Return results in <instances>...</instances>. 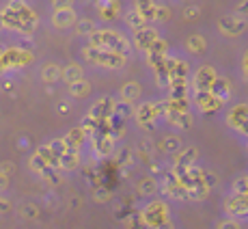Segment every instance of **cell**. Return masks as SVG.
<instances>
[{"label": "cell", "instance_id": "1", "mask_svg": "<svg viewBox=\"0 0 248 229\" xmlns=\"http://www.w3.org/2000/svg\"><path fill=\"white\" fill-rule=\"evenodd\" d=\"M91 37V46L99 48V50H108V52H117V54L127 56L132 52V44L121 35V33L114 31H95Z\"/></svg>", "mask_w": 248, "mask_h": 229}, {"label": "cell", "instance_id": "2", "mask_svg": "<svg viewBox=\"0 0 248 229\" xmlns=\"http://www.w3.org/2000/svg\"><path fill=\"white\" fill-rule=\"evenodd\" d=\"M84 59H87L89 63H93V65H102V67H114V69H119V67H123V65H125L127 56L89 46L87 50H84Z\"/></svg>", "mask_w": 248, "mask_h": 229}, {"label": "cell", "instance_id": "3", "mask_svg": "<svg viewBox=\"0 0 248 229\" xmlns=\"http://www.w3.org/2000/svg\"><path fill=\"white\" fill-rule=\"evenodd\" d=\"M142 221H145L147 229H162L164 223L169 221V208L162 201H154L142 210Z\"/></svg>", "mask_w": 248, "mask_h": 229}, {"label": "cell", "instance_id": "4", "mask_svg": "<svg viewBox=\"0 0 248 229\" xmlns=\"http://www.w3.org/2000/svg\"><path fill=\"white\" fill-rule=\"evenodd\" d=\"M136 121L145 128H154V121L164 117V104L162 102H145L136 108Z\"/></svg>", "mask_w": 248, "mask_h": 229}, {"label": "cell", "instance_id": "5", "mask_svg": "<svg viewBox=\"0 0 248 229\" xmlns=\"http://www.w3.org/2000/svg\"><path fill=\"white\" fill-rule=\"evenodd\" d=\"M220 33L222 35H227V37H237V35H242V33L246 31V26H248V22H246V17H240V16H225L220 20Z\"/></svg>", "mask_w": 248, "mask_h": 229}, {"label": "cell", "instance_id": "6", "mask_svg": "<svg viewBox=\"0 0 248 229\" xmlns=\"http://www.w3.org/2000/svg\"><path fill=\"white\" fill-rule=\"evenodd\" d=\"M114 98H102V99H97L95 102V106L91 108V113H89V117L91 119H95V121H106V119H110L112 114H114Z\"/></svg>", "mask_w": 248, "mask_h": 229}, {"label": "cell", "instance_id": "7", "mask_svg": "<svg viewBox=\"0 0 248 229\" xmlns=\"http://www.w3.org/2000/svg\"><path fill=\"white\" fill-rule=\"evenodd\" d=\"M216 71H214V67H209V65H203V67H199L197 71H194V91H209V87L214 84V80H216Z\"/></svg>", "mask_w": 248, "mask_h": 229}, {"label": "cell", "instance_id": "8", "mask_svg": "<svg viewBox=\"0 0 248 229\" xmlns=\"http://www.w3.org/2000/svg\"><path fill=\"white\" fill-rule=\"evenodd\" d=\"M158 31L155 28H151V26H142V28H138V31L134 33V46L138 48V50H142V52H147L151 48V44H154L155 39H158Z\"/></svg>", "mask_w": 248, "mask_h": 229}, {"label": "cell", "instance_id": "9", "mask_svg": "<svg viewBox=\"0 0 248 229\" xmlns=\"http://www.w3.org/2000/svg\"><path fill=\"white\" fill-rule=\"evenodd\" d=\"M194 104H197L199 108H201V113H214L218 111V108L222 106V102L218 98H214L209 91H197V95H194Z\"/></svg>", "mask_w": 248, "mask_h": 229}, {"label": "cell", "instance_id": "10", "mask_svg": "<svg viewBox=\"0 0 248 229\" xmlns=\"http://www.w3.org/2000/svg\"><path fill=\"white\" fill-rule=\"evenodd\" d=\"M78 22V16H76L74 9H54V16H52V24L56 28H69Z\"/></svg>", "mask_w": 248, "mask_h": 229}, {"label": "cell", "instance_id": "11", "mask_svg": "<svg viewBox=\"0 0 248 229\" xmlns=\"http://www.w3.org/2000/svg\"><path fill=\"white\" fill-rule=\"evenodd\" d=\"M164 119L170 123V126H175V128H179V130H190L192 128V114H190L188 111L186 113H164Z\"/></svg>", "mask_w": 248, "mask_h": 229}, {"label": "cell", "instance_id": "12", "mask_svg": "<svg viewBox=\"0 0 248 229\" xmlns=\"http://www.w3.org/2000/svg\"><path fill=\"white\" fill-rule=\"evenodd\" d=\"M209 93L214 95V98H218L222 104L229 99V95H231V82H229L227 78H222V76H216V80H214V84L209 87Z\"/></svg>", "mask_w": 248, "mask_h": 229}, {"label": "cell", "instance_id": "13", "mask_svg": "<svg viewBox=\"0 0 248 229\" xmlns=\"http://www.w3.org/2000/svg\"><path fill=\"white\" fill-rule=\"evenodd\" d=\"M93 147L99 156H110L112 154V147H114V141L108 134H99V136H93Z\"/></svg>", "mask_w": 248, "mask_h": 229}, {"label": "cell", "instance_id": "14", "mask_svg": "<svg viewBox=\"0 0 248 229\" xmlns=\"http://www.w3.org/2000/svg\"><path fill=\"white\" fill-rule=\"evenodd\" d=\"M140 84L138 82H127V84H123V89H121V102H125V104H134L138 102V98H140Z\"/></svg>", "mask_w": 248, "mask_h": 229}, {"label": "cell", "instance_id": "15", "mask_svg": "<svg viewBox=\"0 0 248 229\" xmlns=\"http://www.w3.org/2000/svg\"><path fill=\"white\" fill-rule=\"evenodd\" d=\"M84 130L82 128H74L71 132H67V136H65V145H67V149H74V151H80V147H82L84 143Z\"/></svg>", "mask_w": 248, "mask_h": 229}, {"label": "cell", "instance_id": "16", "mask_svg": "<svg viewBox=\"0 0 248 229\" xmlns=\"http://www.w3.org/2000/svg\"><path fill=\"white\" fill-rule=\"evenodd\" d=\"M78 164H80V151L67 149V151H65V154L59 158V166H61L63 171H74Z\"/></svg>", "mask_w": 248, "mask_h": 229}, {"label": "cell", "instance_id": "17", "mask_svg": "<svg viewBox=\"0 0 248 229\" xmlns=\"http://www.w3.org/2000/svg\"><path fill=\"white\" fill-rule=\"evenodd\" d=\"M82 76H84L82 67L76 63L67 65V67H63V71H61V78H63L67 84H74V82H78V80H82Z\"/></svg>", "mask_w": 248, "mask_h": 229}, {"label": "cell", "instance_id": "18", "mask_svg": "<svg viewBox=\"0 0 248 229\" xmlns=\"http://www.w3.org/2000/svg\"><path fill=\"white\" fill-rule=\"evenodd\" d=\"M61 71H63V67H59L54 63H47L41 67V80L47 84H54L56 80H61Z\"/></svg>", "mask_w": 248, "mask_h": 229}, {"label": "cell", "instance_id": "19", "mask_svg": "<svg viewBox=\"0 0 248 229\" xmlns=\"http://www.w3.org/2000/svg\"><path fill=\"white\" fill-rule=\"evenodd\" d=\"M169 95L170 98H186V93H188V82H186V78H170L169 82Z\"/></svg>", "mask_w": 248, "mask_h": 229}, {"label": "cell", "instance_id": "20", "mask_svg": "<svg viewBox=\"0 0 248 229\" xmlns=\"http://www.w3.org/2000/svg\"><path fill=\"white\" fill-rule=\"evenodd\" d=\"M134 11L140 13L145 20H154L155 2H154V0H136V2H134Z\"/></svg>", "mask_w": 248, "mask_h": 229}, {"label": "cell", "instance_id": "21", "mask_svg": "<svg viewBox=\"0 0 248 229\" xmlns=\"http://www.w3.org/2000/svg\"><path fill=\"white\" fill-rule=\"evenodd\" d=\"M160 149L166 151V154H177V151L181 149V141L177 136H164L160 143Z\"/></svg>", "mask_w": 248, "mask_h": 229}, {"label": "cell", "instance_id": "22", "mask_svg": "<svg viewBox=\"0 0 248 229\" xmlns=\"http://www.w3.org/2000/svg\"><path fill=\"white\" fill-rule=\"evenodd\" d=\"M69 93L74 95V98H84V95L91 93V82H87V80H78V82L69 84Z\"/></svg>", "mask_w": 248, "mask_h": 229}, {"label": "cell", "instance_id": "23", "mask_svg": "<svg viewBox=\"0 0 248 229\" xmlns=\"http://www.w3.org/2000/svg\"><path fill=\"white\" fill-rule=\"evenodd\" d=\"M186 46H188V52H192V54H201V52H205V46L207 44H205V39L201 35H192Z\"/></svg>", "mask_w": 248, "mask_h": 229}, {"label": "cell", "instance_id": "24", "mask_svg": "<svg viewBox=\"0 0 248 229\" xmlns=\"http://www.w3.org/2000/svg\"><path fill=\"white\" fill-rule=\"evenodd\" d=\"M155 190H158V182H155L154 178H145V180H140V184H138V193L145 195V197L154 195Z\"/></svg>", "mask_w": 248, "mask_h": 229}, {"label": "cell", "instance_id": "25", "mask_svg": "<svg viewBox=\"0 0 248 229\" xmlns=\"http://www.w3.org/2000/svg\"><path fill=\"white\" fill-rule=\"evenodd\" d=\"M125 22L130 24V26L134 28V31H138V28H142V26H147V20L140 16V13H136V11H127Z\"/></svg>", "mask_w": 248, "mask_h": 229}, {"label": "cell", "instance_id": "26", "mask_svg": "<svg viewBox=\"0 0 248 229\" xmlns=\"http://www.w3.org/2000/svg\"><path fill=\"white\" fill-rule=\"evenodd\" d=\"M233 195H237V197H246L248 195V175H242V178H237L233 182Z\"/></svg>", "mask_w": 248, "mask_h": 229}, {"label": "cell", "instance_id": "27", "mask_svg": "<svg viewBox=\"0 0 248 229\" xmlns=\"http://www.w3.org/2000/svg\"><path fill=\"white\" fill-rule=\"evenodd\" d=\"M166 50H169V46H166V41L162 39V37H158V39L151 44V48L147 52L149 54H154V56H166Z\"/></svg>", "mask_w": 248, "mask_h": 229}, {"label": "cell", "instance_id": "28", "mask_svg": "<svg viewBox=\"0 0 248 229\" xmlns=\"http://www.w3.org/2000/svg\"><path fill=\"white\" fill-rule=\"evenodd\" d=\"M95 31H97V28H95L93 20H80L76 24V33H78V35H93Z\"/></svg>", "mask_w": 248, "mask_h": 229}, {"label": "cell", "instance_id": "29", "mask_svg": "<svg viewBox=\"0 0 248 229\" xmlns=\"http://www.w3.org/2000/svg\"><path fill=\"white\" fill-rule=\"evenodd\" d=\"M20 214L24 218H37L39 216V208L32 206V203H24V206L20 208Z\"/></svg>", "mask_w": 248, "mask_h": 229}, {"label": "cell", "instance_id": "30", "mask_svg": "<svg viewBox=\"0 0 248 229\" xmlns=\"http://www.w3.org/2000/svg\"><path fill=\"white\" fill-rule=\"evenodd\" d=\"M136 154L138 156H142V158H151V145H149V141H138V145H136Z\"/></svg>", "mask_w": 248, "mask_h": 229}, {"label": "cell", "instance_id": "31", "mask_svg": "<svg viewBox=\"0 0 248 229\" xmlns=\"http://www.w3.org/2000/svg\"><path fill=\"white\" fill-rule=\"evenodd\" d=\"M170 17V11L166 7H162V4H155V11H154V20L158 22H166Z\"/></svg>", "mask_w": 248, "mask_h": 229}, {"label": "cell", "instance_id": "32", "mask_svg": "<svg viewBox=\"0 0 248 229\" xmlns=\"http://www.w3.org/2000/svg\"><path fill=\"white\" fill-rule=\"evenodd\" d=\"M130 229H147V225H145V221H142V214L140 212H136L134 216H130Z\"/></svg>", "mask_w": 248, "mask_h": 229}, {"label": "cell", "instance_id": "33", "mask_svg": "<svg viewBox=\"0 0 248 229\" xmlns=\"http://www.w3.org/2000/svg\"><path fill=\"white\" fill-rule=\"evenodd\" d=\"M184 16H186V20H197L201 16V11H199V7H186Z\"/></svg>", "mask_w": 248, "mask_h": 229}, {"label": "cell", "instance_id": "34", "mask_svg": "<svg viewBox=\"0 0 248 229\" xmlns=\"http://www.w3.org/2000/svg\"><path fill=\"white\" fill-rule=\"evenodd\" d=\"M132 160V156H130V149H121V151H119V156H117V162H119V164H127V162H130Z\"/></svg>", "mask_w": 248, "mask_h": 229}, {"label": "cell", "instance_id": "35", "mask_svg": "<svg viewBox=\"0 0 248 229\" xmlns=\"http://www.w3.org/2000/svg\"><path fill=\"white\" fill-rule=\"evenodd\" d=\"M13 171H16V164H13V162H2V164H0V173L2 175H13Z\"/></svg>", "mask_w": 248, "mask_h": 229}, {"label": "cell", "instance_id": "36", "mask_svg": "<svg viewBox=\"0 0 248 229\" xmlns=\"http://www.w3.org/2000/svg\"><path fill=\"white\" fill-rule=\"evenodd\" d=\"M110 199V193L106 188H97L95 190V201H108Z\"/></svg>", "mask_w": 248, "mask_h": 229}, {"label": "cell", "instance_id": "37", "mask_svg": "<svg viewBox=\"0 0 248 229\" xmlns=\"http://www.w3.org/2000/svg\"><path fill=\"white\" fill-rule=\"evenodd\" d=\"M218 229H240V223L235 221V218H229V221H222Z\"/></svg>", "mask_w": 248, "mask_h": 229}, {"label": "cell", "instance_id": "38", "mask_svg": "<svg viewBox=\"0 0 248 229\" xmlns=\"http://www.w3.org/2000/svg\"><path fill=\"white\" fill-rule=\"evenodd\" d=\"M235 16H240V17L248 16V0H242V2L237 4V7H235Z\"/></svg>", "mask_w": 248, "mask_h": 229}, {"label": "cell", "instance_id": "39", "mask_svg": "<svg viewBox=\"0 0 248 229\" xmlns=\"http://www.w3.org/2000/svg\"><path fill=\"white\" fill-rule=\"evenodd\" d=\"M102 20H112V13H117V7H108V9H99Z\"/></svg>", "mask_w": 248, "mask_h": 229}, {"label": "cell", "instance_id": "40", "mask_svg": "<svg viewBox=\"0 0 248 229\" xmlns=\"http://www.w3.org/2000/svg\"><path fill=\"white\" fill-rule=\"evenodd\" d=\"M52 4H54V9H69L74 0H52Z\"/></svg>", "mask_w": 248, "mask_h": 229}, {"label": "cell", "instance_id": "41", "mask_svg": "<svg viewBox=\"0 0 248 229\" xmlns=\"http://www.w3.org/2000/svg\"><path fill=\"white\" fill-rule=\"evenodd\" d=\"M7 188H9V178H7V175L0 173V195H2Z\"/></svg>", "mask_w": 248, "mask_h": 229}, {"label": "cell", "instance_id": "42", "mask_svg": "<svg viewBox=\"0 0 248 229\" xmlns=\"http://www.w3.org/2000/svg\"><path fill=\"white\" fill-rule=\"evenodd\" d=\"M97 7L99 9H108V7H117L114 0H97Z\"/></svg>", "mask_w": 248, "mask_h": 229}, {"label": "cell", "instance_id": "43", "mask_svg": "<svg viewBox=\"0 0 248 229\" xmlns=\"http://www.w3.org/2000/svg\"><path fill=\"white\" fill-rule=\"evenodd\" d=\"M7 210H9V203L4 201L2 197H0V212H7Z\"/></svg>", "mask_w": 248, "mask_h": 229}, {"label": "cell", "instance_id": "44", "mask_svg": "<svg viewBox=\"0 0 248 229\" xmlns=\"http://www.w3.org/2000/svg\"><path fill=\"white\" fill-rule=\"evenodd\" d=\"M59 111H61V113H67V111H69V106H67V102H61V106H59Z\"/></svg>", "mask_w": 248, "mask_h": 229}, {"label": "cell", "instance_id": "45", "mask_svg": "<svg viewBox=\"0 0 248 229\" xmlns=\"http://www.w3.org/2000/svg\"><path fill=\"white\" fill-rule=\"evenodd\" d=\"M244 71H248V52H246V56H244Z\"/></svg>", "mask_w": 248, "mask_h": 229}, {"label": "cell", "instance_id": "46", "mask_svg": "<svg viewBox=\"0 0 248 229\" xmlns=\"http://www.w3.org/2000/svg\"><path fill=\"white\" fill-rule=\"evenodd\" d=\"M244 78H246V80H248V71H244Z\"/></svg>", "mask_w": 248, "mask_h": 229}]
</instances>
